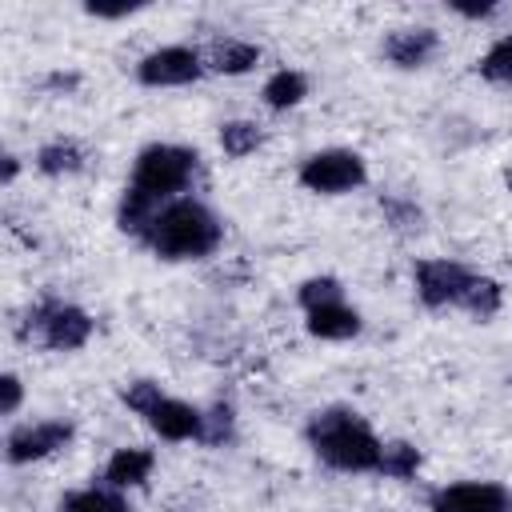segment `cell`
Wrapping results in <instances>:
<instances>
[{"label": "cell", "instance_id": "obj_8", "mask_svg": "<svg viewBox=\"0 0 512 512\" xmlns=\"http://www.w3.org/2000/svg\"><path fill=\"white\" fill-rule=\"evenodd\" d=\"M432 512H512V492L496 480H456L432 492Z\"/></svg>", "mask_w": 512, "mask_h": 512}, {"label": "cell", "instance_id": "obj_25", "mask_svg": "<svg viewBox=\"0 0 512 512\" xmlns=\"http://www.w3.org/2000/svg\"><path fill=\"white\" fill-rule=\"evenodd\" d=\"M232 436V408L216 404L212 412H204V444H224Z\"/></svg>", "mask_w": 512, "mask_h": 512}, {"label": "cell", "instance_id": "obj_11", "mask_svg": "<svg viewBox=\"0 0 512 512\" xmlns=\"http://www.w3.org/2000/svg\"><path fill=\"white\" fill-rule=\"evenodd\" d=\"M144 420L160 440H204V412L176 396H164Z\"/></svg>", "mask_w": 512, "mask_h": 512}, {"label": "cell", "instance_id": "obj_3", "mask_svg": "<svg viewBox=\"0 0 512 512\" xmlns=\"http://www.w3.org/2000/svg\"><path fill=\"white\" fill-rule=\"evenodd\" d=\"M312 452L336 472H380L384 444L352 408H324L308 420Z\"/></svg>", "mask_w": 512, "mask_h": 512}, {"label": "cell", "instance_id": "obj_20", "mask_svg": "<svg viewBox=\"0 0 512 512\" xmlns=\"http://www.w3.org/2000/svg\"><path fill=\"white\" fill-rule=\"evenodd\" d=\"M500 300H504V288L492 280V276H480L476 272V280H472V288H468V296H464V312H472L476 320H488V316H496L500 312Z\"/></svg>", "mask_w": 512, "mask_h": 512}, {"label": "cell", "instance_id": "obj_7", "mask_svg": "<svg viewBox=\"0 0 512 512\" xmlns=\"http://www.w3.org/2000/svg\"><path fill=\"white\" fill-rule=\"evenodd\" d=\"M204 56L188 44H168V48H156L148 52L140 64H136V80L148 84V88H180V84H192L200 80L204 72Z\"/></svg>", "mask_w": 512, "mask_h": 512}, {"label": "cell", "instance_id": "obj_15", "mask_svg": "<svg viewBox=\"0 0 512 512\" xmlns=\"http://www.w3.org/2000/svg\"><path fill=\"white\" fill-rule=\"evenodd\" d=\"M260 96H264V104H268L272 112L296 108V104L308 96V76H304V72H296V68H276V72L264 80Z\"/></svg>", "mask_w": 512, "mask_h": 512}, {"label": "cell", "instance_id": "obj_6", "mask_svg": "<svg viewBox=\"0 0 512 512\" xmlns=\"http://www.w3.org/2000/svg\"><path fill=\"white\" fill-rule=\"evenodd\" d=\"M412 280H416V296L428 308H448V304L460 308L468 288H472V280H476V272H468L456 260H416Z\"/></svg>", "mask_w": 512, "mask_h": 512}, {"label": "cell", "instance_id": "obj_26", "mask_svg": "<svg viewBox=\"0 0 512 512\" xmlns=\"http://www.w3.org/2000/svg\"><path fill=\"white\" fill-rule=\"evenodd\" d=\"M20 400H24L20 376H16V372H4V376H0V412H4V416H12V412L20 408Z\"/></svg>", "mask_w": 512, "mask_h": 512}, {"label": "cell", "instance_id": "obj_27", "mask_svg": "<svg viewBox=\"0 0 512 512\" xmlns=\"http://www.w3.org/2000/svg\"><path fill=\"white\" fill-rule=\"evenodd\" d=\"M144 4H84V12L88 16H96V20H120V16H132V12H140Z\"/></svg>", "mask_w": 512, "mask_h": 512}, {"label": "cell", "instance_id": "obj_5", "mask_svg": "<svg viewBox=\"0 0 512 512\" xmlns=\"http://www.w3.org/2000/svg\"><path fill=\"white\" fill-rule=\"evenodd\" d=\"M368 180V168H364V156L352 152V148H324V152H312L304 164H300V184L308 192H320V196H340V192H352Z\"/></svg>", "mask_w": 512, "mask_h": 512}, {"label": "cell", "instance_id": "obj_18", "mask_svg": "<svg viewBox=\"0 0 512 512\" xmlns=\"http://www.w3.org/2000/svg\"><path fill=\"white\" fill-rule=\"evenodd\" d=\"M260 144H264V132H260L256 120H228V124H220V148H224L232 160L252 156Z\"/></svg>", "mask_w": 512, "mask_h": 512}, {"label": "cell", "instance_id": "obj_29", "mask_svg": "<svg viewBox=\"0 0 512 512\" xmlns=\"http://www.w3.org/2000/svg\"><path fill=\"white\" fill-rule=\"evenodd\" d=\"M16 172H20V160L8 152V156H4V184H12V180H16Z\"/></svg>", "mask_w": 512, "mask_h": 512}, {"label": "cell", "instance_id": "obj_28", "mask_svg": "<svg viewBox=\"0 0 512 512\" xmlns=\"http://www.w3.org/2000/svg\"><path fill=\"white\" fill-rule=\"evenodd\" d=\"M460 16H472V20H480V16H492L496 12V4H452Z\"/></svg>", "mask_w": 512, "mask_h": 512}, {"label": "cell", "instance_id": "obj_1", "mask_svg": "<svg viewBox=\"0 0 512 512\" xmlns=\"http://www.w3.org/2000/svg\"><path fill=\"white\" fill-rule=\"evenodd\" d=\"M196 152L184 144H148L136 164H132V180L120 196V228L132 236H144L148 224L156 220V212L172 200H180L176 192H184L196 176Z\"/></svg>", "mask_w": 512, "mask_h": 512}, {"label": "cell", "instance_id": "obj_12", "mask_svg": "<svg viewBox=\"0 0 512 512\" xmlns=\"http://www.w3.org/2000/svg\"><path fill=\"white\" fill-rule=\"evenodd\" d=\"M304 328H308V336H316V340H352V336H360L364 320H360L356 308H348L344 300H336V304L312 308L308 320H304Z\"/></svg>", "mask_w": 512, "mask_h": 512}, {"label": "cell", "instance_id": "obj_23", "mask_svg": "<svg viewBox=\"0 0 512 512\" xmlns=\"http://www.w3.org/2000/svg\"><path fill=\"white\" fill-rule=\"evenodd\" d=\"M380 208H384L388 224L400 228V232H420V224H424V212L412 200H404V196H384Z\"/></svg>", "mask_w": 512, "mask_h": 512}, {"label": "cell", "instance_id": "obj_10", "mask_svg": "<svg viewBox=\"0 0 512 512\" xmlns=\"http://www.w3.org/2000/svg\"><path fill=\"white\" fill-rule=\"evenodd\" d=\"M436 48H440V36H436V28H428V24L396 28V32H388L384 44H380L384 60L396 64V68H404V72H408V68H424V64L436 56Z\"/></svg>", "mask_w": 512, "mask_h": 512}, {"label": "cell", "instance_id": "obj_17", "mask_svg": "<svg viewBox=\"0 0 512 512\" xmlns=\"http://www.w3.org/2000/svg\"><path fill=\"white\" fill-rule=\"evenodd\" d=\"M84 148L76 140H48L40 152H36V168L44 176H76L84 168Z\"/></svg>", "mask_w": 512, "mask_h": 512}, {"label": "cell", "instance_id": "obj_24", "mask_svg": "<svg viewBox=\"0 0 512 512\" xmlns=\"http://www.w3.org/2000/svg\"><path fill=\"white\" fill-rule=\"evenodd\" d=\"M120 400H124L136 416H148V412L164 400V392H160V384H156V380H132V384H124V388H120Z\"/></svg>", "mask_w": 512, "mask_h": 512}, {"label": "cell", "instance_id": "obj_14", "mask_svg": "<svg viewBox=\"0 0 512 512\" xmlns=\"http://www.w3.org/2000/svg\"><path fill=\"white\" fill-rule=\"evenodd\" d=\"M260 64V48L248 44V40H236V36H224V40H212L208 44V68L220 72V76H244Z\"/></svg>", "mask_w": 512, "mask_h": 512}, {"label": "cell", "instance_id": "obj_21", "mask_svg": "<svg viewBox=\"0 0 512 512\" xmlns=\"http://www.w3.org/2000/svg\"><path fill=\"white\" fill-rule=\"evenodd\" d=\"M476 72H480L484 80H492V84H512V32L500 36V40L480 56Z\"/></svg>", "mask_w": 512, "mask_h": 512}, {"label": "cell", "instance_id": "obj_2", "mask_svg": "<svg viewBox=\"0 0 512 512\" xmlns=\"http://www.w3.org/2000/svg\"><path fill=\"white\" fill-rule=\"evenodd\" d=\"M144 240L164 260H200V256H212L220 248L224 224L204 200L180 196V200H172L156 212Z\"/></svg>", "mask_w": 512, "mask_h": 512}, {"label": "cell", "instance_id": "obj_19", "mask_svg": "<svg viewBox=\"0 0 512 512\" xmlns=\"http://www.w3.org/2000/svg\"><path fill=\"white\" fill-rule=\"evenodd\" d=\"M380 472L388 480H412L420 472V448H412L408 440H388L380 452Z\"/></svg>", "mask_w": 512, "mask_h": 512}, {"label": "cell", "instance_id": "obj_4", "mask_svg": "<svg viewBox=\"0 0 512 512\" xmlns=\"http://www.w3.org/2000/svg\"><path fill=\"white\" fill-rule=\"evenodd\" d=\"M24 336H36L52 352H76L92 336V316L76 304H64V300H40L28 312Z\"/></svg>", "mask_w": 512, "mask_h": 512}, {"label": "cell", "instance_id": "obj_30", "mask_svg": "<svg viewBox=\"0 0 512 512\" xmlns=\"http://www.w3.org/2000/svg\"><path fill=\"white\" fill-rule=\"evenodd\" d=\"M504 184H508V192H512V168H508V172H504Z\"/></svg>", "mask_w": 512, "mask_h": 512}, {"label": "cell", "instance_id": "obj_9", "mask_svg": "<svg viewBox=\"0 0 512 512\" xmlns=\"http://www.w3.org/2000/svg\"><path fill=\"white\" fill-rule=\"evenodd\" d=\"M72 436H76L72 420H36V424H20V428L8 432L4 456H8V464H32V460H44V456L68 448Z\"/></svg>", "mask_w": 512, "mask_h": 512}, {"label": "cell", "instance_id": "obj_22", "mask_svg": "<svg viewBox=\"0 0 512 512\" xmlns=\"http://www.w3.org/2000/svg\"><path fill=\"white\" fill-rule=\"evenodd\" d=\"M296 300H300V308H304V312H312V308H324V304L344 300V288H340V280H336V276H312V280H304V284H300Z\"/></svg>", "mask_w": 512, "mask_h": 512}, {"label": "cell", "instance_id": "obj_13", "mask_svg": "<svg viewBox=\"0 0 512 512\" xmlns=\"http://www.w3.org/2000/svg\"><path fill=\"white\" fill-rule=\"evenodd\" d=\"M156 468V456L148 448H116L104 464V484L108 488H140Z\"/></svg>", "mask_w": 512, "mask_h": 512}, {"label": "cell", "instance_id": "obj_16", "mask_svg": "<svg viewBox=\"0 0 512 512\" xmlns=\"http://www.w3.org/2000/svg\"><path fill=\"white\" fill-rule=\"evenodd\" d=\"M56 512H128V500L120 496V488H108V484H92V488H76L68 492Z\"/></svg>", "mask_w": 512, "mask_h": 512}]
</instances>
